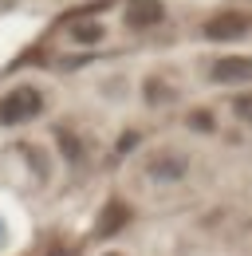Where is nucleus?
<instances>
[{
    "mask_svg": "<svg viewBox=\"0 0 252 256\" xmlns=\"http://www.w3.org/2000/svg\"><path fill=\"white\" fill-rule=\"evenodd\" d=\"M40 110H44V95L36 87H16L0 98V122H8V126L12 122H32Z\"/></svg>",
    "mask_w": 252,
    "mask_h": 256,
    "instance_id": "1",
    "label": "nucleus"
},
{
    "mask_svg": "<svg viewBox=\"0 0 252 256\" xmlns=\"http://www.w3.org/2000/svg\"><path fill=\"white\" fill-rule=\"evenodd\" d=\"M186 170H189V158L174 154V150H154L146 158V174L158 182H178V178H186Z\"/></svg>",
    "mask_w": 252,
    "mask_h": 256,
    "instance_id": "2",
    "label": "nucleus"
},
{
    "mask_svg": "<svg viewBox=\"0 0 252 256\" xmlns=\"http://www.w3.org/2000/svg\"><path fill=\"white\" fill-rule=\"evenodd\" d=\"M213 83H220V87H232V83H252V60L248 56H224V60H217L213 64Z\"/></svg>",
    "mask_w": 252,
    "mask_h": 256,
    "instance_id": "3",
    "label": "nucleus"
},
{
    "mask_svg": "<svg viewBox=\"0 0 252 256\" xmlns=\"http://www.w3.org/2000/svg\"><path fill=\"white\" fill-rule=\"evenodd\" d=\"M205 40H217V44H224V40H240V36L248 32V20L240 16V12H220V16H213V20H205Z\"/></svg>",
    "mask_w": 252,
    "mask_h": 256,
    "instance_id": "4",
    "label": "nucleus"
},
{
    "mask_svg": "<svg viewBox=\"0 0 252 256\" xmlns=\"http://www.w3.org/2000/svg\"><path fill=\"white\" fill-rule=\"evenodd\" d=\"M122 20H126V28H158L166 20V4L162 0H130Z\"/></svg>",
    "mask_w": 252,
    "mask_h": 256,
    "instance_id": "5",
    "label": "nucleus"
},
{
    "mask_svg": "<svg viewBox=\"0 0 252 256\" xmlns=\"http://www.w3.org/2000/svg\"><path fill=\"white\" fill-rule=\"evenodd\" d=\"M142 98H146V102H170V98H174V87H166V83H162V79H146V83H142Z\"/></svg>",
    "mask_w": 252,
    "mask_h": 256,
    "instance_id": "6",
    "label": "nucleus"
},
{
    "mask_svg": "<svg viewBox=\"0 0 252 256\" xmlns=\"http://www.w3.org/2000/svg\"><path fill=\"white\" fill-rule=\"evenodd\" d=\"M71 36H75L79 44H98V40H102V24H98V20H79V24L71 28Z\"/></svg>",
    "mask_w": 252,
    "mask_h": 256,
    "instance_id": "7",
    "label": "nucleus"
},
{
    "mask_svg": "<svg viewBox=\"0 0 252 256\" xmlns=\"http://www.w3.org/2000/svg\"><path fill=\"white\" fill-rule=\"evenodd\" d=\"M232 114H236L240 122H248V126H252V91H244V95L232 98Z\"/></svg>",
    "mask_w": 252,
    "mask_h": 256,
    "instance_id": "8",
    "label": "nucleus"
},
{
    "mask_svg": "<svg viewBox=\"0 0 252 256\" xmlns=\"http://www.w3.org/2000/svg\"><path fill=\"white\" fill-rule=\"evenodd\" d=\"M189 126L193 130H213L217 118H213V110H193V114H189Z\"/></svg>",
    "mask_w": 252,
    "mask_h": 256,
    "instance_id": "9",
    "label": "nucleus"
},
{
    "mask_svg": "<svg viewBox=\"0 0 252 256\" xmlns=\"http://www.w3.org/2000/svg\"><path fill=\"white\" fill-rule=\"evenodd\" d=\"M122 221H126L122 205H110V209H106V217H102V224H98V228L106 232V228H118V224H122Z\"/></svg>",
    "mask_w": 252,
    "mask_h": 256,
    "instance_id": "10",
    "label": "nucleus"
},
{
    "mask_svg": "<svg viewBox=\"0 0 252 256\" xmlns=\"http://www.w3.org/2000/svg\"><path fill=\"white\" fill-rule=\"evenodd\" d=\"M106 256H122V252H106Z\"/></svg>",
    "mask_w": 252,
    "mask_h": 256,
    "instance_id": "11",
    "label": "nucleus"
}]
</instances>
